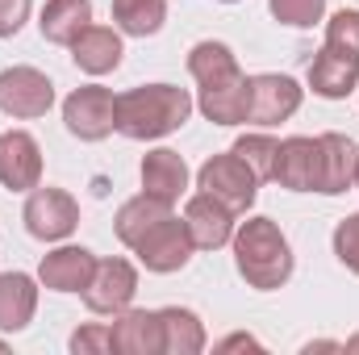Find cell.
Masks as SVG:
<instances>
[{
	"instance_id": "17",
	"label": "cell",
	"mask_w": 359,
	"mask_h": 355,
	"mask_svg": "<svg viewBox=\"0 0 359 355\" xmlns=\"http://www.w3.org/2000/svg\"><path fill=\"white\" fill-rule=\"evenodd\" d=\"M109 330H113V351H121V355H163L159 309H121Z\"/></svg>"
},
{
	"instance_id": "27",
	"label": "cell",
	"mask_w": 359,
	"mask_h": 355,
	"mask_svg": "<svg viewBox=\"0 0 359 355\" xmlns=\"http://www.w3.org/2000/svg\"><path fill=\"white\" fill-rule=\"evenodd\" d=\"M334 255H339V264L347 267V272L359 276V213L343 217L334 226Z\"/></svg>"
},
{
	"instance_id": "24",
	"label": "cell",
	"mask_w": 359,
	"mask_h": 355,
	"mask_svg": "<svg viewBox=\"0 0 359 355\" xmlns=\"http://www.w3.org/2000/svg\"><path fill=\"white\" fill-rule=\"evenodd\" d=\"M113 21L130 38H151L168 21V0H113Z\"/></svg>"
},
{
	"instance_id": "2",
	"label": "cell",
	"mask_w": 359,
	"mask_h": 355,
	"mask_svg": "<svg viewBox=\"0 0 359 355\" xmlns=\"http://www.w3.org/2000/svg\"><path fill=\"white\" fill-rule=\"evenodd\" d=\"M192 113V96L176 84H142L117 96L113 109V130L134 138V142H151V138H168Z\"/></svg>"
},
{
	"instance_id": "31",
	"label": "cell",
	"mask_w": 359,
	"mask_h": 355,
	"mask_svg": "<svg viewBox=\"0 0 359 355\" xmlns=\"http://www.w3.org/2000/svg\"><path fill=\"white\" fill-rule=\"evenodd\" d=\"M343 351H351V355H359V335H355V339H351V343H347V347H343Z\"/></svg>"
},
{
	"instance_id": "11",
	"label": "cell",
	"mask_w": 359,
	"mask_h": 355,
	"mask_svg": "<svg viewBox=\"0 0 359 355\" xmlns=\"http://www.w3.org/2000/svg\"><path fill=\"white\" fill-rule=\"evenodd\" d=\"M134 293H138L134 264H126V260H96V272H92L88 288H84V305L92 314H113L117 318L121 309H130Z\"/></svg>"
},
{
	"instance_id": "22",
	"label": "cell",
	"mask_w": 359,
	"mask_h": 355,
	"mask_svg": "<svg viewBox=\"0 0 359 355\" xmlns=\"http://www.w3.org/2000/svg\"><path fill=\"white\" fill-rule=\"evenodd\" d=\"M172 213V205L168 201H159V196H151V192H138V196H130L121 209H117V217H113V230H117V239L126 243V247H134L155 222H163Z\"/></svg>"
},
{
	"instance_id": "29",
	"label": "cell",
	"mask_w": 359,
	"mask_h": 355,
	"mask_svg": "<svg viewBox=\"0 0 359 355\" xmlns=\"http://www.w3.org/2000/svg\"><path fill=\"white\" fill-rule=\"evenodd\" d=\"M25 21H29V0H0V38L21 34Z\"/></svg>"
},
{
	"instance_id": "20",
	"label": "cell",
	"mask_w": 359,
	"mask_h": 355,
	"mask_svg": "<svg viewBox=\"0 0 359 355\" xmlns=\"http://www.w3.org/2000/svg\"><path fill=\"white\" fill-rule=\"evenodd\" d=\"M38 309V284L25 272H4L0 276V330L17 335L34 322Z\"/></svg>"
},
{
	"instance_id": "15",
	"label": "cell",
	"mask_w": 359,
	"mask_h": 355,
	"mask_svg": "<svg viewBox=\"0 0 359 355\" xmlns=\"http://www.w3.org/2000/svg\"><path fill=\"white\" fill-rule=\"evenodd\" d=\"M318 151H322V176H318V192L322 196H339L355 184L359 172V147L347 134H318Z\"/></svg>"
},
{
	"instance_id": "4",
	"label": "cell",
	"mask_w": 359,
	"mask_h": 355,
	"mask_svg": "<svg viewBox=\"0 0 359 355\" xmlns=\"http://www.w3.org/2000/svg\"><path fill=\"white\" fill-rule=\"evenodd\" d=\"M234 267L259 293H271V288L288 284V276H292V247H288L284 230L271 217L243 222L234 230Z\"/></svg>"
},
{
	"instance_id": "3",
	"label": "cell",
	"mask_w": 359,
	"mask_h": 355,
	"mask_svg": "<svg viewBox=\"0 0 359 355\" xmlns=\"http://www.w3.org/2000/svg\"><path fill=\"white\" fill-rule=\"evenodd\" d=\"M309 88L322 100H343L359 88V13L343 8L326 25V46L309 63Z\"/></svg>"
},
{
	"instance_id": "14",
	"label": "cell",
	"mask_w": 359,
	"mask_h": 355,
	"mask_svg": "<svg viewBox=\"0 0 359 355\" xmlns=\"http://www.w3.org/2000/svg\"><path fill=\"white\" fill-rule=\"evenodd\" d=\"M184 226L192 234V247L201 251H217L226 243H234V209H226L222 201H213L209 192H196L184 209Z\"/></svg>"
},
{
	"instance_id": "32",
	"label": "cell",
	"mask_w": 359,
	"mask_h": 355,
	"mask_svg": "<svg viewBox=\"0 0 359 355\" xmlns=\"http://www.w3.org/2000/svg\"><path fill=\"white\" fill-rule=\"evenodd\" d=\"M222 4H238V0H222Z\"/></svg>"
},
{
	"instance_id": "25",
	"label": "cell",
	"mask_w": 359,
	"mask_h": 355,
	"mask_svg": "<svg viewBox=\"0 0 359 355\" xmlns=\"http://www.w3.org/2000/svg\"><path fill=\"white\" fill-rule=\"evenodd\" d=\"M234 155L238 159H247V168L259 176V184L264 180H271V159H276V138H268V134H243L238 142H234Z\"/></svg>"
},
{
	"instance_id": "7",
	"label": "cell",
	"mask_w": 359,
	"mask_h": 355,
	"mask_svg": "<svg viewBox=\"0 0 359 355\" xmlns=\"http://www.w3.org/2000/svg\"><path fill=\"white\" fill-rule=\"evenodd\" d=\"M134 255H138V264L147 267V272H159V276H168V272H180V267H188L192 260V234H188V226L180 222V217H163V222H155L134 247H130Z\"/></svg>"
},
{
	"instance_id": "6",
	"label": "cell",
	"mask_w": 359,
	"mask_h": 355,
	"mask_svg": "<svg viewBox=\"0 0 359 355\" xmlns=\"http://www.w3.org/2000/svg\"><path fill=\"white\" fill-rule=\"evenodd\" d=\"M21 222H25V230L38 243H63L80 226V205L63 188H29V201L21 209Z\"/></svg>"
},
{
	"instance_id": "16",
	"label": "cell",
	"mask_w": 359,
	"mask_h": 355,
	"mask_svg": "<svg viewBox=\"0 0 359 355\" xmlns=\"http://www.w3.org/2000/svg\"><path fill=\"white\" fill-rule=\"evenodd\" d=\"M92 272H96V255H92L88 247H59V251L42 255L38 280L50 293H84Z\"/></svg>"
},
{
	"instance_id": "30",
	"label": "cell",
	"mask_w": 359,
	"mask_h": 355,
	"mask_svg": "<svg viewBox=\"0 0 359 355\" xmlns=\"http://www.w3.org/2000/svg\"><path fill=\"white\" fill-rule=\"evenodd\" d=\"M217 347H222V351H234V347H255V351H259L264 343H259V339H251V335H230V339H222Z\"/></svg>"
},
{
	"instance_id": "13",
	"label": "cell",
	"mask_w": 359,
	"mask_h": 355,
	"mask_svg": "<svg viewBox=\"0 0 359 355\" xmlns=\"http://www.w3.org/2000/svg\"><path fill=\"white\" fill-rule=\"evenodd\" d=\"M0 184L13 192H29L42 184V147L25 130L0 134Z\"/></svg>"
},
{
	"instance_id": "33",
	"label": "cell",
	"mask_w": 359,
	"mask_h": 355,
	"mask_svg": "<svg viewBox=\"0 0 359 355\" xmlns=\"http://www.w3.org/2000/svg\"><path fill=\"white\" fill-rule=\"evenodd\" d=\"M355 184H359V172H355Z\"/></svg>"
},
{
	"instance_id": "5",
	"label": "cell",
	"mask_w": 359,
	"mask_h": 355,
	"mask_svg": "<svg viewBox=\"0 0 359 355\" xmlns=\"http://www.w3.org/2000/svg\"><path fill=\"white\" fill-rule=\"evenodd\" d=\"M196 184H201V192H209L213 201H222V205L234 209V213H247V209L255 205V192H259V176H255V172L247 168V159H238L234 151L205 159L201 172H196Z\"/></svg>"
},
{
	"instance_id": "9",
	"label": "cell",
	"mask_w": 359,
	"mask_h": 355,
	"mask_svg": "<svg viewBox=\"0 0 359 355\" xmlns=\"http://www.w3.org/2000/svg\"><path fill=\"white\" fill-rule=\"evenodd\" d=\"M113 109H117V96L100 84L88 88H76L63 100V121H67V134L80 138V142H100L113 134Z\"/></svg>"
},
{
	"instance_id": "21",
	"label": "cell",
	"mask_w": 359,
	"mask_h": 355,
	"mask_svg": "<svg viewBox=\"0 0 359 355\" xmlns=\"http://www.w3.org/2000/svg\"><path fill=\"white\" fill-rule=\"evenodd\" d=\"M88 25H92V4L88 0H46V8H42V17H38L42 38L55 42V46H72Z\"/></svg>"
},
{
	"instance_id": "12",
	"label": "cell",
	"mask_w": 359,
	"mask_h": 355,
	"mask_svg": "<svg viewBox=\"0 0 359 355\" xmlns=\"http://www.w3.org/2000/svg\"><path fill=\"white\" fill-rule=\"evenodd\" d=\"M305 100V88L292 80V76H276V72H264V76H251V117L255 126H280L288 121Z\"/></svg>"
},
{
	"instance_id": "18",
	"label": "cell",
	"mask_w": 359,
	"mask_h": 355,
	"mask_svg": "<svg viewBox=\"0 0 359 355\" xmlns=\"http://www.w3.org/2000/svg\"><path fill=\"white\" fill-rule=\"evenodd\" d=\"M121 38H117V29H109V25H88L76 42H72V59H76V67L80 72H88V76H109V72H117L121 67Z\"/></svg>"
},
{
	"instance_id": "28",
	"label": "cell",
	"mask_w": 359,
	"mask_h": 355,
	"mask_svg": "<svg viewBox=\"0 0 359 355\" xmlns=\"http://www.w3.org/2000/svg\"><path fill=\"white\" fill-rule=\"evenodd\" d=\"M72 351L76 355H109L113 351V330L109 326H80L72 335Z\"/></svg>"
},
{
	"instance_id": "8",
	"label": "cell",
	"mask_w": 359,
	"mask_h": 355,
	"mask_svg": "<svg viewBox=\"0 0 359 355\" xmlns=\"http://www.w3.org/2000/svg\"><path fill=\"white\" fill-rule=\"evenodd\" d=\"M55 105V84L38 67H4L0 72V113L8 117H46Z\"/></svg>"
},
{
	"instance_id": "26",
	"label": "cell",
	"mask_w": 359,
	"mask_h": 355,
	"mask_svg": "<svg viewBox=\"0 0 359 355\" xmlns=\"http://www.w3.org/2000/svg\"><path fill=\"white\" fill-rule=\"evenodd\" d=\"M268 8H271V17H276L280 25L309 29V25H318V21H322L326 0H268Z\"/></svg>"
},
{
	"instance_id": "1",
	"label": "cell",
	"mask_w": 359,
	"mask_h": 355,
	"mask_svg": "<svg viewBox=\"0 0 359 355\" xmlns=\"http://www.w3.org/2000/svg\"><path fill=\"white\" fill-rule=\"evenodd\" d=\"M188 72L201 84L196 105L213 126H243L251 117V80L226 42H196L188 51Z\"/></svg>"
},
{
	"instance_id": "19",
	"label": "cell",
	"mask_w": 359,
	"mask_h": 355,
	"mask_svg": "<svg viewBox=\"0 0 359 355\" xmlns=\"http://www.w3.org/2000/svg\"><path fill=\"white\" fill-rule=\"evenodd\" d=\"M142 192H151V196L176 205L180 196L188 192V163L180 159L176 151H168V147L151 151V155L142 159Z\"/></svg>"
},
{
	"instance_id": "10",
	"label": "cell",
	"mask_w": 359,
	"mask_h": 355,
	"mask_svg": "<svg viewBox=\"0 0 359 355\" xmlns=\"http://www.w3.org/2000/svg\"><path fill=\"white\" fill-rule=\"evenodd\" d=\"M318 176H322V151L318 138H284L276 142V159H271V180L288 192H318Z\"/></svg>"
},
{
	"instance_id": "23",
	"label": "cell",
	"mask_w": 359,
	"mask_h": 355,
	"mask_svg": "<svg viewBox=\"0 0 359 355\" xmlns=\"http://www.w3.org/2000/svg\"><path fill=\"white\" fill-rule=\"evenodd\" d=\"M159 326H163V355H196L205 351V326L192 309L168 305L159 309Z\"/></svg>"
}]
</instances>
